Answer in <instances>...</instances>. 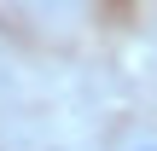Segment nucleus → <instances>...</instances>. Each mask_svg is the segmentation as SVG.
I'll use <instances>...</instances> for the list:
<instances>
[{
  "label": "nucleus",
  "mask_w": 157,
  "mask_h": 151,
  "mask_svg": "<svg viewBox=\"0 0 157 151\" xmlns=\"http://www.w3.org/2000/svg\"><path fill=\"white\" fill-rule=\"evenodd\" d=\"M117 151H157V128H134V134H122Z\"/></svg>",
  "instance_id": "obj_1"
}]
</instances>
